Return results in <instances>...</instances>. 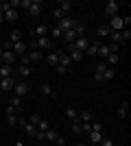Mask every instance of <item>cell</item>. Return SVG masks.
Listing matches in <instances>:
<instances>
[{"mask_svg":"<svg viewBox=\"0 0 131 146\" xmlns=\"http://www.w3.org/2000/svg\"><path fill=\"white\" fill-rule=\"evenodd\" d=\"M31 5H33V0H20V7H22V9H29Z\"/></svg>","mask_w":131,"mask_h":146,"instance_id":"cell-42","label":"cell"},{"mask_svg":"<svg viewBox=\"0 0 131 146\" xmlns=\"http://www.w3.org/2000/svg\"><path fill=\"white\" fill-rule=\"evenodd\" d=\"M100 146H114V140L107 137V140H100Z\"/></svg>","mask_w":131,"mask_h":146,"instance_id":"cell-44","label":"cell"},{"mask_svg":"<svg viewBox=\"0 0 131 146\" xmlns=\"http://www.w3.org/2000/svg\"><path fill=\"white\" fill-rule=\"evenodd\" d=\"M66 118L72 120V122H79V111L72 109V107H68V109H66Z\"/></svg>","mask_w":131,"mask_h":146,"instance_id":"cell-21","label":"cell"},{"mask_svg":"<svg viewBox=\"0 0 131 146\" xmlns=\"http://www.w3.org/2000/svg\"><path fill=\"white\" fill-rule=\"evenodd\" d=\"M96 35H98V39H103V37H109V35H112V29H109L107 24H103V26H98Z\"/></svg>","mask_w":131,"mask_h":146,"instance_id":"cell-18","label":"cell"},{"mask_svg":"<svg viewBox=\"0 0 131 146\" xmlns=\"http://www.w3.org/2000/svg\"><path fill=\"white\" fill-rule=\"evenodd\" d=\"M68 52H70V55H68V57H70V61H81L83 57H85L81 50H74L72 46H68Z\"/></svg>","mask_w":131,"mask_h":146,"instance_id":"cell-16","label":"cell"},{"mask_svg":"<svg viewBox=\"0 0 131 146\" xmlns=\"http://www.w3.org/2000/svg\"><path fill=\"white\" fill-rule=\"evenodd\" d=\"M13 87H15L13 76H2L0 79V92H13Z\"/></svg>","mask_w":131,"mask_h":146,"instance_id":"cell-3","label":"cell"},{"mask_svg":"<svg viewBox=\"0 0 131 146\" xmlns=\"http://www.w3.org/2000/svg\"><path fill=\"white\" fill-rule=\"evenodd\" d=\"M53 15H55V20H57V22H59V20L63 18V13L59 11V9H57V7H55V11H53Z\"/></svg>","mask_w":131,"mask_h":146,"instance_id":"cell-43","label":"cell"},{"mask_svg":"<svg viewBox=\"0 0 131 146\" xmlns=\"http://www.w3.org/2000/svg\"><path fill=\"white\" fill-rule=\"evenodd\" d=\"M44 61H46L48 66H53V68H55L57 63H59V52H48V55L44 57Z\"/></svg>","mask_w":131,"mask_h":146,"instance_id":"cell-15","label":"cell"},{"mask_svg":"<svg viewBox=\"0 0 131 146\" xmlns=\"http://www.w3.org/2000/svg\"><path fill=\"white\" fill-rule=\"evenodd\" d=\"M74 24H76V22H74L72 18H70V15H63V18L59 20V22H57V26H59V29H61L63 33H66V31H72V29H74Z\"/></svg>","mask_w":131,"mask_h":146,"instance_id":"cell-2","label":"cell"},{"mask_svg":"<svg viewBox=\"0 0 131 146\" xmlns=\"http://www.w3.org/2000/svg\"><path fill=\"white\" fill-rule=\"evenodd\" d=\"M118 61H120L118 52H112V55H107V57H105V63H107L109 68H116V63H118Z\"/></svg>","mask_w":131,"mask_h":146,"instance_id":"cell-17","label":"cell"},{"mask_svg":"<svg viewBox=\"0 0 131 146\" xmlns=\"http://www.w3.org/2000/svg\"><path fill=\"white\" fill-rule=\"evenodd\" d=\"M55 70H57V74H61V76H66V74H68V68H66V66H59V63L55 66Z\"/></svg>","mask_w":131,"mask_h":146,"instance_id":"cell-39","label":"cell"},{"mask_svg":"<svg viewBox=\"0 0 131 146\" xmlns=\"http://www.w3.org/2000/svg\"><path fill=\"white\" fill-rule=\"evenodd\" d=\"M7 122H9V127H15L18 124V116L15 113H7Z\"/></svg>","mask_w":131,"mask_h":146,"instance_id":"cell-34","label":"cell"},{"mask_svg":"<svg viewBox=\"0 0 131 146\" xmlns=\"http://www.w3.org/2000/svg\"><path fill=\"white\" fill-rule=\"evenodd\" d=\"M72 131H74V133H83V127H81V122H72Z\"/></svg>","mask_w":131,"mask_h":146,"instance_id":"cell-41","label":"cell"},{"mask_svg":"<svg viewBox=\"0 0 131 146\" xmlns=\"http://www.w3.org/2000/svg\"><path fill=\"white\" fill-rule=\"evenodd\" d=\"M63 39H66V42H70V44H72V42H74V39H76V35H74V31H66V33H63Z\"/></svg>","mask_w":131,"mask_h":146,"instance_id":"cell-32","label":"cell"},{"mask_svg":"<svg viewBox=\"0 0 131 146\" xmlns=\"http://www.w3.org/2000/svg\"><path fill=\"white\" fill-rule=\"evenodd\" d=\"M18 72L22 74V76H29L33 70H31V66H20V68H18Z\"/></svg>","mask_w":131,"mask_h":146,"instance_id":"cell-36","label":"cell"},{"mask_svg":"<svg viewBox=\"0 0 131 146\" xmlns=\"http://www.w3.org/2000/svg\"><path fill=\"white\" fill-rule=\"evenodd\" d=\"M26 120L31 122V124H35V127H37V122H39V120H42V118H39V113H31V116L26 118Z\"/></svg>","mask_w":131,"mask_h":146,"instance_id":"cell-37","label":"cell"},{"mask_svg":"<svg viewBox=\"0 0 131 146\" xmlns=\"http://www.w3.org/2000/svg\"><path fill=\"white\" fill-rule=\"evenodd\" d=\"M105 46H107V50H109V55H112V52H118V44L109 42V44H105Z\"/></svg>","mask_w":131,"mask_h":146,"instance_id":"cell-40","label":"cell"},{"mask_svg":"<svg viewBox=\"0 0 131 146\" xmlns=\"http://www.w3.org/2000/svg\"><path fill=\"white\" fill-rule=\"evenodd\" d=\"M103 46V42L100 39H96V42H90V46L85 48V55H90V57H96V52H98V48Z\"/></svg>","mask_w":131,"mask_h":146,"instance_id":"cell-6","label":"cell"},{"mask_svg":"<svg viewBox=\"0 0 131 146\" xmlns=\"http://www.w3.org/2000/svg\"><path fill=\"white\" fill-rule=\"evenodd\" d=\"M2 22H5V15H2V11H0V24H2Z\"/></svg>","mask_w":131,"mask_h":146,"instance_id":"cell-48","label":"cell"},{"mask_svg":"<svg viewBox=\"0 0 131 146\" xmlns=\"http://www.w3.org/2000/svg\"><path fill=\"white\" fill-rule=\"evenodd\" d=\"M48 129H50V122H48V120H44V118H42V120L37 122V131H42V133H46Z\"/></svg>","mask_w":131,"mask_h":146,"instance_id":"cell-27","label":"cell"},{"mask_svg":"<svg viewBox=\"0 0 131 146\" xmlns=\"http://www.w3.org/2000/svg\"><path fill=\"white\" fill-rule=\"evenodd\" d=\"M0 98H2V92H0Z\"/></svg>","mask_w":131,"mask_h":146,"instance_id":"cell-52","label":"cell"},{"mask_svg":"<svg viewBox=\"0 0 131 146\" xmlns=\"http://www.w3.org/2000/svg\"><path fill=\"white\" fill-rule=\"evenodd\" d=\"M92 131H103V124L100 122H92Z\"/></svg>","mask_w":131,"mask_h":146,"instance_id":"cell-45","label":"cell"},{"mask_svg":"<svg viewBox=\"0 0 131 146\" xmlns=\"http://www.w3.org/2000/svg\"><path fill=\"white\" fill-rule=\"evenodd\" d=\"M26 92H29V85H26V83H15V87H13V96H24Z\"/></svg>","mask_w":131,"mask_h":146,"instance_id":"cell-12","label":"cell"},{"mask_svg":"<svg viewBox=\"0 0 131 146\" xmlns=\"http://www.w3.org/2000/svg\"><path fill=\"white\" fill-rule=\"evenodd\" d=\"M11 50H13V55H20V57H22V55H26V44L24 42H15Z\"/></svg>","mask_w":131,"mask_h":146,"instance_id":"cell-14","label":"cell"},{"mask_svg":"<svg viewBox=\"0 0 131 146\" xmlns=\"http://www.w3.org/2000/svg\"><path fill=\"white\" fill-rule=\"evenodd\" d=\"M11 74H13V68L11 66H5V63L0 66V76H11Z\"/></svg>","mask_w":131,"mask_h":146,"instance_id":"cell-28","label":"cell"},{"mask_svg":"<svg viewBox=\"0 0 131 146\" xmlns=\"http://www.w3.org/2000/svg\"><path fill=\"white\" fill-rule=\"evenodd\" d=\"M20 103H22V98H20V96H11V103H9V105L15 107V109H20Z\"/></svg>","mask_w":131,"mask_h":146,"instance_id":"cell-38","label":"cell"},{"mask_svg":"<svg viewBox=\"0 0 131 146\" xmlns=\"http://www.w3.org/2000/svg\"><path fill=\"white\" fill-rule=\"evenodd\" d=\"M0 61H2L5 66H11L13 61H15V55H13V50H2V57H0Z\"/></svg>","mask_w":131,"mask_h":146,"instance_id":"cell-7","label":"cell"},{"mask_svg":"<svg viewBox=\"0 0 131 146\" xmlns=\"http://www.w3.org/2000/svg\"><path fill=\"white\" fill-rule=\"evenodd\" d=\"M118 9H120V5L116 2V0H109V2L105 5V13L109 15V18H116V15H118Z\"/></svg>","mask_w":131,"mask_h":146,"instance_id":"cell-5","label":"cell"},{"mask_svg":"<svg viewBox=\"0 0 131 146\" xmlns=\"http://www.w3.org/2000/svg\"><path fill=\"white\" fill-rule=\"evenodd\" d=\"M29 13H31V15H39V13H42V5H39V0H33V5L29 7Z\"/></svg>","mask_w":131,"mask_h":146,"instance_id":"cell-19","label":"cell"},{"mask_svg":"<svg viewBox=\"0 0 131 146\" xmlns=\"http://www.w3.org/2000/svg\"><path fill=\"white\" fill-rule=\"evenodd\" d=\"M55 144H57V146H66V140H63V137H57Z\"/></svg>","mask_w":131,"mask_h":146,"instance_id":"cell-46","label":"cell"},{"mask_svg":"<svg viewBox=\"0 0 131 146\" xmlns=\"http://www.w3.org/2000/svg\"><path fill=\"white\" fill-rule=\"evenodd\" d=\"M61 35H63V31L59 29V26H55V29L50 31V37H53V39H59V37H61Z\"/></svg>","mask_w":131,"mask_h":146,"instance_id":"cell-35","label":"cell"},{"mask_svg":"<svg viewBox=\"0 0 131 146\" xmlns=\"http://www.w3.org/2000/svg\"><path fill=\"white\" fill-rule=\"evenodd\" d=\"M70 63H72V61H70V57L66 55V52H59V66H66V68H70Z\"/></svg>","mask_w":131,"mask_h":146,"instance_id":"cell-26","label":"cell"},{"mask_svg":"<svg viewBox=\"0 0 131 146\" xmlns=\"http://www.w3.org/2000/svg\"><path fill=\"white\" fill-rule=\"evenodd\" d=\"M116 116H118L120 120H125V118L129 116V103H127V100H122V103H120V109L116 111Z\"/></svg>","mask_w":131,"mask_h":146,"instance_id":"cell-10","label":"cell"},{"mask_svg":"<svg viewBox=\"0 0 131 146\" xmlns=\"http://www.w3.org/2000/svg\"><path fill=\"white\" fill-rule=\"evenodd\" d=\"M72 7H74V5H72V2H70V0H61V2H59V5H57V9H59V11H61L63 15H68V13L72 11Z\"/></svg>","mask_w":131,"mask_h":146,"instance_id":"cell-8","label":"cell"},{"mask_svg":"<svg viewBox=\"0 0 131 146\" xmlns=\"http://www.w3.org/2000/svg\"><path fill=\"white\" fill-rule=\"evenodd\" d=\"M70 46H72L74 50H81L83 55H85V48L90 46V39H87V37H79V39H74V42L70 44Z\"/></svg>","mask_w":131,"mask_h":146,"instance_id":"cell-4","label":"cell"},{"mask_svg":"<svg viewBox=\"0 0 131 146\" xmlns=\"http://www.w3.org/2000/svg\"><path fill=\"white\" fill-rule=\"evenodd\" d=\"M96 55L100 57V61H105V57L109 55V50H107V46H105V44H103V46H100V48H98V52H96Z\"/></svg>","mask_w":131,"mask_h":146,"instance_id":"cell-33","label":"cell"},{"mask_svg":"<svg viewBox=\"0 0 131 146\" xmlns=\"http://www.w3.org/2000/svg\"><path fill=\"white\" fill-rule=\"evenodd\" d=\"M35 35H37V37H46V35H48V29H46L44 24L35 26Z\"/></svg>","mask_w":131,"mask_h":146,"instance_id":"cell-30","label":"cell"},{"mask_svg":"<svg viewBox=\"0 0 131 146\" xmlns=\"http://www.w3.org/2000/svg\"><path fill=\"white\" fill-rule=\"evenodd\" d=\"M11 42L15 44V42H22V31L20 29H13L11 31Z\"/></svg>","mask_w":131,"mask_h":146,"instance_id":"cell-29","label":"cell"},{"mask_svg":"<svg viewBox=\"0 0 131 146\" xmlns=\"http://www.w3.org/2000/svg\"><path fill=\"white\" fill-rule=\"evenodd\" d=\"M39 92H42L44 96H50V98L55 96V92H53V87H50L48 83H42V85H39Z\"/></svg>","mask_w":131,"mask_h":146,"instance_id":"cell-22","label":"cell"},{"mask_svg":"<svg viewBox=\"0 0 131 146\" xmlns=\"http://www.w3.org/2000/svg\"><path fill=\"white\" fill-rule=\"evenodd\" d=\"M2 15H5L7 22H15V20H18V9H11V7H9V9L2 11Z\"/></svg>","mask_w":131,"mask_h":146,"instance_id":"cell-9","label":"cell"},{"mask_svg":"<svg viewBox=\"0 0 131 146\" xmlns=\"http://www.w3.org/2000/svg\"><path fill=\"white\" fill-rule=\"evenodd\" d=\"M0 57H2V46H0Z\"/></svg>","mask_w":131,"mask_h":146,"instance_id":"cell-51","label":"cell"},{"mask_svg":"<svg viewBox=\"0 0 131 146\" xmlns=\"http://www.w3.org/2000/svg\"><path fill=\"white\" fill-rule=\"evenodd\" d=\"M26 57H29V63H37V61L44 59L42 50H31V52H26Z\"/></svg>","mask_w":131,"mask_h":146,"instance_id":"cell-13","label":"cell"},{"mask_svg":"<svg viewBox=\"0 0 131 146\" xmlns=\"http://www.w3.org/2000/svg\"><path fill=\"white\" fill-rule=\"evenodd\" d=\"M90 142L92 144H100V140H103V135H100V131H90Z\"/></svg>","mask_w":131,"mask_h":146,"instance_id":"cell-23","label":"cell"},{"mask_svg":"<svg viewBox=\"0 0 131 146\" xmlns=\"http://www.w3.org/2000/svg\"><path fill=\"white\" fill-rule=\"evenodd\" d=\"M50 46H53V39H50L48 35L46 37H37V42L31 44L33 50H50Z\"/></svg>","mask_w":131,"mask_h":146,"instance_id":"cell-1","label":"cell"},{"mask_svg":"<svg viewBox=\"0 0 131 146\" xmlns=\"http://www.w3.org/2000/svg\"><path fill=\"white\" fill-rule=\"evenodd\" d=\"M0 79H2V76H0Z\"/></svg>","mask_w":131,"mask_h":146,"instance_id":"cell-53","label":"cell"},{"mask_svg":"<svg viewBox=\"0 0 131 146\" xmlns=\"http://www.w3.org/2000/svg\"><path fill=\"white\" fill-rule=\"evenodd\" d=\"M116 79V68H105V72H103V83H109V81Z\"/></svg>","mask_w":131,"mask_h":146,"instance_id":"cell-11","label":"cell"},{"mask_svg":"<svg viewBox=\"0 0 131 146\" xmlns=\"http://www.w3.org/2000/svg\"><path fill=\"white\" fill-rule=\"evenodd\" d=\"M120 39H122V44H127L131 39V31L129 29H122V31H120Z\"/></svg>","mask_w":131,"mask_h":146,"instance_id":"cell-31","label":"cell"},{"mask_svg":"<svg viewBox=\"0 0 131 146\" xmlns=\"http://www.w3.org/2000/svg\"><path fill=\"white\" fill-rule=\"evenodd\" d=\"M72 31H74L76 39H79V37H85V26H83L81 22H76V24H74V29H72Z\"/></svg>","mask_w":131,"mask_h":146,"instance_id":"cell-24","label":"cell"},{"mask_svg":"<svg viewBox=\"0 0 131 146\" xmlns=\"http://www.w3.org/2000/svg\"><path fill=\"white\" fill-rule=\"evenodd\" d=\"M94 81H96V83H103V74H96V72H94Z\"/></svg>","mask_w":131,"mask_h":146,"instance_id":"cell-47","label":"cell"},{"mask_svg":"<svg viewBox=\"0 0 131 146\" xmlns=\"http://www.w3.org/2000/svg\"><path fill=\"white\" fill-rule=\"evenodd\" d=\"M79 122H81V124L92 122V111H79Z\"/></svg>","mask_w":131,"mask_h":146,"instance_id":"cell-20","label":"cell"},{"mask_svg":"<svg viewBox=\"0 0 131 146\" xmlns=\"http://www.w3.org/2000/svg\"><path fill=\"white\" fill-rule=\"evenodd\" d=\"M76 146H87V144H83V142H79V144H76Z\"/></svg>","mask_w":131,"mask_h":146,"instance_id":"cell-49","label":"cell"},{"mask_svg":"<svg viewBox=\"0 0 131 146\" xmlns=\"http://www.w3.org/2000/svg\"><path fill=\"white\" fill-rule=\"evenodd\" d=\"M15 146H22V142H15Z\"/></svg>","mask_w":131,"mask_h":146,"instance_id":"cell-50","label":"cell"},{"mask_svg":"<svg viewBox=\"0 0 131 146\" xmlns=\"http://www.w3.org/2000/svg\"><path fill=\"white\" fill-rule=\"evenodd\" d=\"M57 137H59V135L55 133V129H48V131L44 133V140H46V142H55Z\"/></svg>","mask_w":131,"mask_h":146,"instance_id":"cell-25","label":"cell"}]
</instances>
